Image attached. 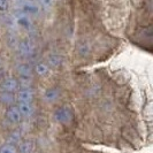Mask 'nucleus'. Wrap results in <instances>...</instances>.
Returning <instances> with one entry per match:
<instances>
[{
  "instance_id": "f257e3e1",
  "label": "nucleus",
  "mask_w": 153,
  "mask_h": 153,
  "mask_svg": "<svg viewBox=\"0 0 153 153\" xmlns=\"http://www.w3.org/2000/svg\"><path fill=\"white\" fill-rule=\"evenodd\" d=\"M16 7L25 15H37L39 13V6L32 0H17Z\"/></svg>"
},
{
  "instance_id": "f03ea898",
  "label": "nucleus",
  "mask_w": 153,
  "mask_h": 153,
  "mask_svg": "<svg viewBox=\"0 0 153 153\" xmlns=\"http://www.w3.org/2000/svg\"><path fill=\"white\" fill-rule=\"evenodd\" d=\"M54 119L60 123H69L73 119V113L68 107H60L54 112Z\"/></svg>"
},
{
  "instance_id": "7ed1b4c3",
  "label": "nucleus",
  "mask_w": 153,
  "mask_h": 153,
  "mask_svg": "<svg viewBox=\"0 0 153 153\" xmlns=\"http://www.w3.org/2000/svg\"><path fill=\"white\" fill-rule=\"evenodd\" d=\"M19 52L22 56H30L35 52V44L30 39H25L19 43Z\"/></svg>"
},
{
  "instance_id": "20e7f679",
  "label": "nucleus",
  "mask_w": 153,
  "mask_h": 153,
  "mask_svg": "<svg viewBox=\"0 0 153 153\" xmlns=\"http://www.w3.org/2000/svg\"><path fill=\"white\" fill-rule=\"evenodd\" d=\"M19 81L15 78H6L2 83H1V90L5 92H10V93H14L15 91L19 90Z\"/></svg>"
},
{
  "instance_id": "39448f33",
  "label": "nucleus",
  "mask_w": 153,
  "mask_h": 153,
  "mask_svg": "<svg viewBox=\"0 0 153 153\" xmlns=\"http://www.w3.org/2000/svg\"><path fill=\"white\" fill-rule=\"evenodd\" d=\"M6 116H7L8 121L12 123H17L21 121L22 115L20 113L17 106H10L6 112Z\"/></svg>"
},
{
  "instance_id": "423d86ee",
  "label": "nucleus",
  "mask_w": 153,
  "mask_h": 153,
  "mask_svg": "<svg viewBox=\"0 0 153 153\" xmlns=\"http://www.w3.org/2000/svg\"><path fill=\"white\" fill-rule=\"evenodd\" d=\"M15 22L19 27H21L25 30H31L32 28V22L31 20L25 15V14H22V13H19L15 17Z\"/></svg>"
},
{
  "instance_id": "0eeeda50",
  "label": "nucleus",
  "mask_w": 153,
  "mask_h": 153,
  "mask_svg": "<svg viewBox=\"0 0 153 153\" xmlns=\"http://www.w3.org/2000/svg\"><path fill=\"white\" fill-rule=\"evenodd\" d=\"M17 100L19 102H27L30 104L32 98H33V93L29 88H22L20 91L17 92Z\"/></svg>"
},
{
  "instance_id": "6e6552de",
  "label": "nucleus",
  "mask_w": 153,
  "mask_h": 153,
  "mask_svg": "<svg viewBox=\"0 0 153 153\" xmlns=\"http://www.w3.org/2000/svg\"><path fill=\"white\" fill-rule=\"evenodd\" d=\"M17 71L20 74L21 78H30L31 79V67L28 65V63H21L17 66Z\"/></svg>"
},
{
  "instance_id": "1a4fd4ad",
  "label": "nucleus",
  "mask_w": 153,
  "mask_h": 153,
  "mask_svg": "<svg viewBox=\"0 0 153 153\" xmlns=\"http://www.w3.org/2000/svg\"><path fill=\"white\" fill-rule=\"evenodd\" d=\"M15 101V97L13 93L10 92H5L2 91L0 93V102L4 105H12Z\"/></svg>"
},
{
  "instance_id": "9d476101",
  "label": "nucleus",
  "mask_w": 153,
  "mask_h": 153,
  "mask_svg": "<svg viewBox=\"0 0 153 153\" xmlns=\"http://www.w3.org/2000/svg\"><path fill=\"white\" fill-rule=\"evenodd\" d=\"M17 108H19V111H20L21 115L24 116V117H25V116H29V115H31V113H32V106H31V104L20 102L19 106H17Z\"/></svg>"
},
{
  "instance_id": "9b49d317",
  "label": "nucleus",
  "mask_w": 153,
  "mask_h": 153,
  "mask_svg": "<svg viewBox=\"0 0 153 153\" xmlns=\"http://www.w3.org/2000/svg\"><path fill=\"white\" fill-rule=\"evenodd\" d=\"M58 97H59V91L56 89H48L44 93V98L47 101H54L58 99Z\"/></svg>"
},
{
  "instance_id": "f8f14e48",
  "label": "nucleus",
  "mask_w": 153,
  "mask_h": 153,
  "mask_svg": "<svg viewBox=\"0 0 153 153\" xmlns=\"http://www.w3.org/2000/svg\"><path fill=\"white\" fill-rule=\"evenodd\" d=\"M47 62H48V65L52 66V67H58V66L61 65L62 59H61V56L58 55V54H51V55L48 56V59H47Z\"/></svg>"
},
{
  "instance_id": "ddd939ff",
  "label": "nucleus",
  "mask_w": 153,
  "mask_h": 153,
  "mask_svg": "<svg viewBox=\"0 0 153 153\" xmlns=\"http://www.w3.org/2000/svg\"><path fill=\"white\" fill-rule=\"evenodd\" d=\"M31 150H32L31 142H24L20 145V153H30Z\"/></svg>"
},
{
  "instance_id": "4468645a",
  "label": "nucleus",
  "mask_w": 153,
  "mask_h": 153,
  "mask_svg": "<svg viewBox=\"0 0 153 153\" xmlns=\"http://www.w3.org/2000/svg\"><path fill=\"white\" fill-rule=\"evenodd\" d=\"M0 153H16V149L12 144H6L0 149Z\"/></svg>"
},
{
  "instance_id": "2eb2a0df",
  "label": "nucleus",
  "mask_w": 153,
  "mask_h": 153,
  "mask_svg": "<svg viewBox=\"0 0 153 153\" xmlns=\"http://www.w3.org/2000/svg\"><path fill=\"white\" fill-rule=\"evenodd\" d=\"M47 66H46L45 63H38L37 66H36V73L39 74V75H45L46 73H47Z\"/></svg>"
},
{
  "instance_id": "dca6fc26",
  "label": "nucleus",
  "mask_w": 153,
  "mask_h": 153,
  "mask_svg": "<svg viewBox=\"0 0 153 153\" xmlns=\"http://www.w3.org/2000/svg\"><path fill=\"white\" fill-rule=\"evenodd\" d=\"M39 4L45 10H48L53 6V0H39Z\"/></svg>"
},
{
  "instance_id": "f3484780",
  "label": "nucleus",
  "mask_w": 153,
  "mask_h": 153,
  "mask_svg": "<svg viewBox=\"0 0 153 153\" xmlns=\"http://www.w3.org/2000/svg\"><path fill=\"white\" fill-rule=\"evenodd\" d=\"M9 7V1L8 0H0V12H5Z\"/></svg>"
},
{
  "instance_id": "a211bd4d",
  "label": "nucleus",
  "mask_w": 153,
  "mask_h": 153,
  "mask_svg": "<svg viewBox=\"0 0 153 153\" xmlns=\"http://www.w3.org/2000/svg\"><path fill=\"white\" fill-rule=\"evenodd\" d=\"M12 138H9V142H16V140H19V134H13Z\"/></svg>"
}]
</instances>
